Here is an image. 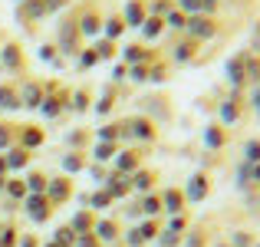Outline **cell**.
<instances>
[{
    "instance_id": "cell-1",
    "label": "cell",
    "mask_w": 260,
    "mask_h": 247,
    "mask_svg": "<svg viewBox=\"0 0 260 247\" xmlns=\"http://www.w3.org/2000/svg\"><path fill=\"white\" fill-rule=\"evenodd\" d=\"M188 33L194 43H204V40H211L217 33V20L214 17H188Z\"/></svg>"
},
{
    "instance_id": "cell-2",
    "label": "cell",
    "mask_w": 260,
    "mask_h": 247,
    "mask_svg": "<svg viewBox=\"0 0 260 247\" xmlns=\"http://www.w3.org/2000/svg\"><path fill=\"white\" fill-rule=\"evenodd\" d=\"M73 191H76V184H73V178H50V184H46V198H50V204L56 208V204H66L73 198Z\"/></svg>"
},
{
    "instance_id": "cell-3",
    "label": "cell",
    "mask_w": 260,
    "mask_h": 247,
    "mask_svg": "<svg viewBox=\"0 0 260 247\" xmlns=\"http://www.w3.org/2000/svg\"><path fill=\"white\" fill-rule=\"evenodd\" d=\"M40 112L46 119H56V115L70 112V92H46L43 102H40Z\"/></svg>"
},
{
    "instance_id": "cell-4",
    "label": "cell",
    "mask_w": 260,
    "mask_h": 247,
    "mask_svg": "<svg viewBox=\"0 0 260 247\" xmlns=\"http://www.w3.org/2000/svg\"><path fill=\"white\" fill-rule=\"evenodd\" d=\"M128 129H132V139H139V142H155L158 139V122H152L148 115H135V119L128 122Z\"/></svg>"
},
{
    "instance_id": "cell-5",
    "label": "cell",
    "mask_w": 260,
    "mask_h": 247,
    "mask_svg": "<svg viewBox=\"0 0 260 247\" xmlns=\"http://www.w3.org/2000/svg\"><path fill=\"white\" fill-rule=\"evenodd\" d=\"M17 142H20V148H26V152H37V148L46 142V129L23 126V129H17Z\"/></svg>"
},
{
    "instance_id": "cell-6",
    "label": "cell",
    "mask_w": 260,
    "mask_h": 247,
    "mask_svg": "<svg viewBox=\"0 0 260 247\" xmlns=\"http://www.w3.org/2000/svg\"><path fill=\"white\" fill-rule=\"evenodd\" d=\"M26 211H30V218L37 224H43V221H50L53 204H50V198H46V195H26Z\"/></svg>"
},
{
    "instance_id": "cell-7",
    "label": "cell",
    "mask_w": 260,
    "mask_h": 247,
    "mask_svg": "<svg viewBox=\"0 0 260 247\" xmlns=\"http://www.w3.org/2000/svg\"><path fill=\"white\" fill-rule=\"evenodd\" d=\"M17 92H20V106H26V109H40V102H43L46 89H43V82H40V79H33V82H26L23 89H17Z\"/></svg>"
},
{
    "instance_id": "cell-8",
    "label": "cell",
    "mask_w": 260,
    "mask_h": 247,
    "mask_svg": "<svg viewBox=\"0 0 260 247\" xmlns=\"http://www.w3.org/2000/svg\"><path fill=\"white\" fill-rule=\"evenodd\" d=\"M208 195H211V178L204 175V171L191 175V181H188V191H184V198H188V201H204Z\"/></svg>"
},
{
    "instance_id": "cell-9",
    "label": "cell",
    "mask_w": 260,
    "mask_h": 247,
    "mask_svg": "<svg viewBox=\"0 0 260 247\" xmlns=\"http://www.w3.org/2000/svg\"><path fill=\"white\" fill-rule=\"evenodd\" d=\"M184 204H188L184 191H178V188L161 191V208H165V214H184Z\"/></svg>"
},
{
    "instance_id": "cell-10",
    "label": "cell",
    "mask_w": 260,
    "mask_h": 247,
    "mask_svg": "<svg viewBox=\"0 0 260 247\" xmlns=\"http://www.w3.org/2000/svg\"><path fill=\"white\" fill-rule=\"evenodd\" d=\"M95 221H99V214H95L92 208H86V211H76V214H73L70 228L76 231V237L79 234H92V231H95Z\"/></svg>"
},
{
    "instance_id": "cell-11",
    "label": "cell",
    "mask_w": 260,
    "mask_h": 247,
    "mask_svg": "<svg viewBox=\"0 0 260 247\" xmlns=\"http://www.w3.org/2000/svg\"><path fill=\"white\" fill-rule=\"evenodd\" d=\"M201 139H204V145H208L211 152H221V148L228 145V129H224L221 122H214V126H208V129H204V135H201Z\"/></svg>"
},
{
    "instance_id": "cell-12",
    "label": "cell",
    "mask_w": 260,
    "mask_h": 247,
    "mask_svg": "<svg viewBox=\"0 0 260 247\" xmlns=\"http://www.w3.org/2000/svg\"><path fill=\"white\" fill-rule=\"evenodd\" d=\"M95 237H99L102 244H119V224L112 221V218H99V221H95V231H92Z\"/></svg>"
},
{
    "instance_id": "cell-13",
    "label": "cell",
    "mask_w": 260,
    "mask_h": 247,
    "mask_svg": "<svg viewBox=\"0 0 260 247\" xmlns=\"http://www.w3.org/2000/svg\"><path fill=\"white\" fill-rule=\"evenodd\" d=\"M102 188H106L115 201H122V198L132 191V175H109V181L102 184Z\"/></svg>"
},
{
    "instance_id": "cell-14",
    "label": "cell",
    "mask_w": 260,
    "mask_h": 247,
    "mask_svg": "<svg viewBox=\"0 0 260 247\" xmlns=\"http://www.w3.org/2000/svg\"><path fill=\"white\" fill-rule=\"evenodd\" d=\"M122 20H125V26H142L148 20V4L145 0H132L125 7V13H122Z\"/></svg>"
},
{
    "instance_id": "cell-15",
    "label": "cell",
    "mask_w": 260,
    "mask_h": 247,
    "mask_svg": "<svg viewBox=\"0 0 260 247\" xmlns=\"http://www.w3.org/2000/svg\"><path fill=\"white\" fill-rule=\"evenodd\" d=\"M217 115H221V126H228V122H241L244 119L241 99H224L221 106H217Z\"/></svg>"
},
{
    "instance_id": "cell-16",
    "label": "cell",
    "mask_w": 260,
    "mask_h": 247,
    "mask_svg": "<svg viewBox=\"0 0 260 247\" xmlns=\"http://www.w3.org/2000/svg\"><path fill=\"white\" fill-rule=\"evenodd\" d=\"M76 26H79V33H83V37H99V33H102V17L95 10H86L83 17L76 20Z\"/></svg>"
},
{
    "instance_id": "cell-17",
    "label": "cell",
    "mask_w": 260,
    "mask_h": 247,
    "mask_svg": "<svg viewBox=\"0 0 260 247\" xmlns=\"http://www.w3.org/2000/svg\"><path fill=\"white\" fill-rule=\"evenodd\" d=\"M139 168H142L139 152H119V159H115V171H119V175H135Z\"/></svg>"
},
{
    "instance_id": "cell-18",
    "label": "cell",
    "mask_w": 260,
    "mask_h": 247,
    "mask_svg": "<svg viewBox=\"0 0 260 247\" xmlns=\"http://www.w3.org/2000/svg\"><path fill=\"white\" fill-rule=\"evenodd\" d=\"M175 63H191V59H198V43L194 40H184V43H175V53H172Z\"/></svg>"
},
{
    "instance_id": "cell-19",
    "label": "cell",
    "mask_w": 260,
    "mask_h": 247,
    "mask_svg": "<svg viewBox=\"0 0 260 247\" xmlns=\"http://www.w3.org/2000/svg\"><path fill=\"white\" fill-rule=\"evenodd\" d=\"M89 102H92L89 89H76V92H70V112H76V115L89 112Z\"/></svg>"
},
{
    "instance_id": "cell-20",
    "label": "cell",
    "mask_w": 260,
    "mask_h": 247,
    "mask_svg": "<svg viewBox=\"0 0 260 247\" xmlns=\"http://www.w3.org/2000/svg\"><path fill=\"white\" fill-rule=\"evenodd\" d=\"M125 30H128V26H125V20H122V17H109L106 23H102V37H106V40H119Z\"/></svg>"
},
{
    "instance_id": "cell-21",
    "label": "cell",
    "mask_w": 260,
    "mask_h": 247,
    "mask_svg": "<svg viewBox=\"0 0 260 247\" xmlns=\"http://www.w3.org/2000/svg\"><path fill=\"white\" fill-rule=\"evenodd\" d=\"M115 152H119V142H95L92 159H95V162H112Z\"/></svg>"
},
{
    "instance_id": "cell-22",
    "label": "cell",
    "mask_w": 260,
    "mask_h": 247,
    "mask_svg": "<svg viewBox=\"0 0 260 247\" xmlns=\"http://www.w3.org/2000/svg\"><path fill=\"white\" fill-rule=\"evenodd\" d=\"M109 204H115V198L109 195L106 188H95V195L89 198V208H92L95 214H99V211H109Z\"/></svg>"
},
{
    "instance_id": "cell-23",
    "label": "cell",
    "mask_w": 260,
    "mask_h": 247,
    "mask_svg": "<svg viewBox=\"0 0 260 247\" xmlns=\"http://www.w3.org/2000/svg\"><path fill=\"white\" fill-rule=\"evenodd\" d=\"M161 30H165V20H161V17H148L145 23H142V37H145V40H158Z\"/></svg>"
},
{
    "instance_id": "cell-24",
    "label": "cell",
    "mask_w": 260,
    "mask_h": 247,
    "mask_svg": "<svg viewBox=\"0 0 260 247\" xmlns=\"http://www.w3.org/2000/svg\"><path fill=\"white\" fill-rule=\"evenodd\" d=\"M26 162H30V152L20 145H13L10 152H7V168H26Z\"/></svg>"
},
{
    "instance_id": "cell-25",
    "label": "cell",
    "mask_w": 260,
    "mask_h": 247,
    "mask_svg": "<svg viewBox=\"0 0 260 247\" xmlns=\"http://www.w3.org/2000/svg\"><path fill=\"white\" fill-rule=\"evenodd\" d=\"M152 184H155V171L139 168V171L132 175V188H139V191H152Z\"/></svg>"
},
{
    "instance_id": "cell-26",
    "label": "cell",
    "mask_w": 260,
    "mask_h": 247,
    "mask_svg": "<svg viewBox=\"0 0 260 247\" xmlns=\"http://www.w3.org/2000/svg\"><path fill=\"white\" fill-rule=\"evenodd\" d=\"M46 184H50V178H46L43 171H33V175L26 178V191H30V195H46Z\"/></svg>"
},
{
    "instance_id": "cell-27",
    "label": "cell",
    "mask_w": 260,
    "mask_h": 247,
    "mask_svg": "<svg viewBox=\"0 0 260 247\" xmlns=\"http://www.w3.org/2000/svg\"><path fill=\"white\" fill-rule=\"evenodd\" d=\"M86 168V155L83 152H66L63 155V171H73V175H76V171H83Z\"/></svg>"
},
{
    "instance_id": "cell-28",
    "label": "cell",
    "mask_w": 260,
    "mask_h": 247,
    "mask_svg": "<svg viewBox=\"0 0 260 247\" xmlns=\"http://www.w3.org/2000/svg\"><path fill=\"white\" fill-rule=\"evenodd\" d=\"M161 195H145L142 198V214H148V218H158L161 214Z\"/></svg>"
},
{
    "instance_id": "cell-29",
    "label": "cell",
    "mask_w": 260,
    "mask_h": 247,
    "mask_svg": "<svg viewBox=\"0 0 260 247\" xmlns=\"http://www.w3.org/2000/svg\"><path fill=\"white\" fill-rule=\"evenodd\" d=\"M0 109H20V92L13 86H0Z\"/></svg>"
},
{
    "instance_id": "cell-30",
    "label": "cell",
    "mask_w": 260,
    "mask_h": 247,
    "mask_svg": "<svg viewBox=\"0 0 260 247\" xmlns=\"http://www.w3.org/2000/svg\"><path fill=\"white\" fill-rule=\"evenodd\" d=\"M92 50H95V56H99V63H102V59H115V40L102 37V40H95Z\"/></svg>"
},
{
    "instance_id": "cell-31",
    "label": "cell",
    "mask_w": 260,
    "mask_h": 247,
    "mask_svg": "<svg viewBox=\"0 0 260 247\" xmlns=\"http://www.w3.org/2000/svg\"><path fill=\"white\" fill-rule=\"evenodd\" d=\"M139 234H142V241H158V234H161V224L158 221H142L139 224Z\"/></svg>"
},
{
    "instance_id": "cell-32",
    "label": "cell",
    "mask_w": 260,
    "mask_h": 247,
    "mask_svg": "<svg viewBox=\"0 0 260 247\" xmlns=\"http://www.w3.org/2000/svg\"><path fill=\"white\" fill-rule=\"evenodd\" d=\"M4 63H7V70H20V66H23V50H20V46H7Z\"/></svg>"
},
{
    "instance_id": "cell-33",
    "label": "cell",
    "mask_w": 260,
    "mask_h": 247,
    "mask_svg": "<svg viewBox=\"0 0 260 247\" xmlns=\"http://www.w3.org/2000/svg\"><path fill=\"white\" fill-rule=\"evenodd\" d=\"M228 244H231V247H254L257 237L250 234V231H234V234L228 237Z\"/></svg>"
},
{
    "instance_id": "cell-34",
    "label": "cell",
    "mask_w": 260,
    "mask_h": 247,
    "mask_svg": "<svg viewBox=\"0 0 260 247\" xmlns=\"http://www.w3.org/2000/svg\"><path fill=\"white\" fill-rule=\"evenodd\" d=\"M86 142H89V132H83V129H76V132H70V135H66V145H70L73 152H83V148H86Z\"/></svg>"
},
{
    "instance_id": "cell-35",
    "label": "cell",
    "mask_w": 260,
    "mask_h": 247,
    "mask_svg": "<svg viewBox=\"0 0 260 247\" xmlns=\"http://www.w3.org/2000/svg\"><path fill=\"white\" fill-rule=\"evenodd\" d=\"M53 244H59V247H76V231L66 224V228H59L56 231V237H53Z\"/></svg>"
},
{
    "instance_id": "cell-36",
    "label": "cell",
    "mask_w": 260,
    "mask_h": 247,
    "mask_svg": "<svg viewBox=\"0 0 260 247\" xmlns=\"http://www.w3.org/2000/svg\"><path fill=\"white\" fill-rule=\"evenodd\" d=\"M165 26H172V30H188V13H184V10H172L165 17Z\"/></svg>"
},
{
    "instance_id": "cell-37",
    "label": "cell",
    "mask_w": 260,
    "mask_h": 247,
    "mask_svg": "<svg viewBox=\"0 0 260 247\" xmlns=\"http://www.w3.org/2000/svg\"><path fill=\"white\" fill-rule=\"evenodd\" d=\"M99 142H119V122H106V126L95 132Z\"/></svg>"
},
{
    "instance_id": "cell-38",
    "label": "cell",
    "mask_w": 260,
    "mask_h": 247,
    "mask_svg": "<svg viewBox=\"0 0 260 247\" xmlns=\"http://www.w3.org/2000/svg\"><path fill=\"white\" fill-rule=\"evenodd\" d=\"M244 162L247 165H260V139H250L244 145Z\"/></svg>"
},
{
    "instance_id": "cell-39",
    "label": "cell",
    "mask_w": 260,
    "mask_h": 247,
    "mask_svg": "<svg viewBox=\"0 0 260 247\" xmlns=\"http://www.w3.org/2000/svg\"><path fill=\"white\" fill-rule=\"evenodd\" d=\"M40 59H43V63H53V66H63V59L56 56V46H50V43H43L40 46V53H37Z\"/></svg>"
},
{
    "instance_id": "cell-40",
    "label": "cell",
    "mask_w": 260,
    "mask_h": 247,
    "mask_svg": "<svg viewBox=\"0 0 260 247\" xmlns=\"http://www.w3.org/2000/svg\"><path fill=\"white\" fill-rule=\"evenodd\" d=\"M13 142H17V129L0 126V148H13Z\"/></svg>"
},
{
    "instance_id": "cell-41",
    "label": "cell",
    "mask_w": 260,
    "mask_h": 247,
    "mask_svg": "<svg viewBox=\"0 0 260 247\" xmlns=\"http://www.w3.org/2000/svg\"><path fill=\"white\" fill-rule=\"evenodd\" d=\"M158 247H181V234H172V231H161V234H158Z\"/></svg>"
},
{
    "instance_id": "cell-42",
    "label": "cell",
    "mask_w": 260,
    "mask_h": 247,
    "mask_svg": "<svg viewBox=\"0 0 260 247\" xmlns=\"http://www.w3.org/2000/svg\"><path fill=\"white\" fill-rule=\"evenodd\" d=\"M7 191H10V198H26V195H30L23 178H20V181H7Z\"/></svg>"
},
{
    "instance_id": "cell-43",
    "label": "cell",
    "mask_w": 260,
    "mask_h": 247,
    "mask_svg": "<svg viewBox=\"0 0 260 247\" xmlns=\"http://www.w3.org/2000/svg\"><path fill=\"white\" fill-rule=\"evenodd\" d=\"M13 244H20V234L13 228H4L0 231V247H13Z\"/></svg>"
},
{
    "instance_id": "cell-44",
    "label": "cell",
    "mask_w": 260,
    "mask_h": 247,
    "mask_svg": "<svg viewBox=\"0 0 260 247\" xmlns=\"http://www.w3.org/2000/svg\"><path fill=\"white\" fill-rule=\"evenodd\" d=\"M112 106H115L112 92H106V96H102L99 102H95V112H99V115H109V112H112Z\"/></svg>"
},
{
    "instance_id": "cell-45",
    "label": "cell",
    "mask_w": 260,
    "mask_h": 247,
    "mask_svg": "<svg viewBox=\"0 0 260 247\" xmlns=\"http://www.w3.org/2000/svg\"><path fill=\"white\" fill-rule=\"evenodd\" d=\"M76 247H102V241L95 234H79L76 237Z\"/></svg>"
},
{
    "instance_id": "cell-46",
    "label": "cell",
    "mask_w": 260,
    "mask_h": 247,
    "mask_svg": "<svg viewBox=\"0 0 260 247\" xmlns=\"http://www.w3.org/2000/svg\"><path fill=\"white\" fill-rule=\"evenodd\" d=\"M95 63H99V56H95V50H86L83 56H79V66H83V70H86V66H95Z\"/></svg>"
},
{
    "instance_id": "cell-47",
    "label": "cell",
    "mask_w": 260,
    "mask_h": 247,
    "mask_svg": "<svg viewBox=\"0 0 260 247\" xmlns=\"http://www.w3.org/2000/svg\"><path fill=\"white\" fill-rule=\"evenodd\" d=\"M112 79H115V82L128 79V66H122V63H119V66H115V70H112Z\"/></svg>"
},
{
    "instance_id": "cell-48",
    "label": "cell",
    "mask_w": 260,
    "mask_h": 247,
    "mask_svg": "<svg viewBox=\"0 0 260 247\" xmlns=\"http://www.w3.org/2000/svg\"><path fill=\"white\" fill-rule=\"evenodd\" d=\"M7 171H10V168H7V155H0V178H4Z\"/></svg>"
},
{
    "instance_id": "cell-49",
    "label": "cell",
    "mask_w": 260,
    "mask_h": 247,
    "mask_svg": "<svg viewBox=\"0 0 260 247\" xmlns=\"http://www.w3.org/2000/svg\"><path fill=\"white\" fill-rule=\"evenodd\" d=\"M20 247H37V241L33 237H20Z\"/></svg>"
},
{
    "instance_id": "cell-50",
    "label": "cell",
    "mask_w": 260,
    "mask_h": 247,
    "mask_svg": "<svg viewBox=\"0 0 260 247\" xmlns=\"http://www.w3.org/2000/svg\"><path fill=\"white\" fill-rule=\"evenodd\" d=\"M254 109H257V112H260V89H257V92H254Z\"/></svg>"
},
{
    "instance_id": "cell-51",
    "label": "cell",
    "mask_w": 260,
    "mask_h": 247,
    "mask_svg": "<svg viewBox=\"0 0 260 247\" xmlns=\"http://www.w3.org/2000/svg\"><path fill=\"white\" fill-rule=\"evenodd\" d=\"M43 247H59V244H53V241H50V244H43Z\"/></svg>"
},
{
    "instance_id": "cell-52",
    "label": "cell",
    "mask_w": 260,
    "mask_h": 247,
    "mask_svg": "<svg viewBox=\"0 0 260 247\" xmlns=\"http://www.w3.org/2000/svg\"><path fill=\"white\" fill-rule=\"evenodd\" d=\"M115 247H122V244H115Z\"/></svg>"
},
{
    "instance_id": "cell-53",
    "label": "cell",
    "mask_w": 260,
    "mask_h": 247,
    "mask_svg": "<svg viewBox=\"0 0 260 247\" xmlns=\"http://www.w3.org/2000/svg\"><path fill=\"white\" fill-rule=\"evenodd\" d=\"M254 247H260V244H254Z\"/></svg>"
}]
</instances>
